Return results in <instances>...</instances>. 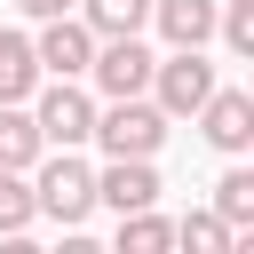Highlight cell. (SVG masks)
Returning a JSON list of instances; mask_svg holds the SVG:
<instances>
[{
  "instance_id": "cell-1",
  "label": "cell",
  "mask_w": 254,
  "mask_h": 254,
  "mask_svg": "<svg viewBox=\"0 0 254 254\" xmlns=\"http://www.w3.org/2000/svg\"><path fill=\"white\" fill-rule=\"evenodd\" d=\"M32 206L48 214V222H64V230H79L87 214H95V167L79 159V151H40L32 159Z\"/></svg>"
},
{
  "instance_id": "cell-2",
  "label": "cell",
  "mask_w": 254,
  "mask_h": 254,
  "mask_svg": "<svg viewBox=\"0 0 254 254\" xmlns=\"http://www.w3.org/2000/svg\"><path fill=\"white\" fill-rule=\"evenodd\" d=\"M87 143H103L111 159H151V151L167 143V111L143 103V95H111V111H95Z\"/></svg>"
},
{
  "instance_id": "cell-3",
  "label": "cell",
  "mask_w": 254,
  "mask_h": 254,
  "mask_svg": "<svg viewBox=\"0 0 254 254\" xmlns=\"http://www.w3.org/2000/svg\"><path fill=\"white\" fill-rule=\"evenodd\" d=\"M32 127H40L48 151H79L87 127H95V95L79 79H48V87H32Z\"/></svg>"
},
{
  "instance_id": "cell-4",
  "label": "cell",
  "mask_w": 254,
  "mask_h": 254,
  "mask_svg": "<svg viewBox=\"0 0 254 254\" xmlns=\"http://www.w3.org/2000/svg\"><path fill=\"white\" fill-rule=\"evenodd\" d=\"M206 95H214V64H206L198 48H175V56L151 64V103H159L167 119H190Z\"/></svg>"
},
{
  "instance_id": "cell-5",
  "label": "cell",
  "mask_w": 254,
  "mask_h": 254,
  "mask_svg": "<svg viewBox=\"0 0 254 254\" xmlns=\"http://www.w3.org/2000/svg\"><path fill=\"white\" fill-rule=\"evenodd\" d=\"M151 48L135 40V32H119V40H95V56H87V71H95V87L103 95H143L151 87Z\"/></svg>"
},
{
  "instance_id": "cell-6",
  "label": "cell",
  "mask_w": 254,
  "mask_h": 254,
  "mask_svg": "<svg viewBox=\"0 0 254 254\" xmlns=\"http://www.w3.org/2000/svg\"><path fill=\"white\" fill-rule=\"evenodd\" d=\"M190 119H198V127H206V143H214V151H230V159L254 143V95H246V87H214Z\"/></svg>"
},
{
  "instance_id": "cell-7",
  "label": "cell",
  "mask_w": 254,
  "mask_h": 254,
  "mask_svg": "<svg viewBox=\"0 0 254 254\" xmlns=\"http://www.w3.org/2000/svg\"><path fill=\"white\" fill-rule=\"evenodd\" d=\"M32 56H40V71L79 79V71H87V56H95V32H87L79 16H48V24H40V40H32Z\"/></svg>"
},
{
  "instance_id": "cell-8",
  "label": "cell",
  "mask_w": 254,
  "mask_h": 254,
  "mask_svg": "<svg viewBox=\"0 0 254 254\" xmlns=\"http://www.w3.org/2000/svg\"><path fill=\"white\" fill-rule=\"evenodd\" d=\"M151 198H159L151 159H111V167L95 175V206H111V214H135V206H151Z\"/></svg>"
},
{
  "instance_id": "cell-9",
  "label": "cell",
  "mask_w": 254,
  "mask_h": 254,
  "mask_svg": "<svg viewBox=\"0 0 254 254\" xmlns=\"http://www.w3.org/2000/svg\"><path fill=\"white\" fill-rule=\"evenodd\" d=\"M151 24L167 32V48H206L214 40V0H151Z\"/></svg>"
},
{
  "instance_id": "cell-10",
  "label": "cell",
  "mask_w": 254,
  "mask_h": 254,
  "mask_svg": "<svg viewBox=\"0 0 254 254\" xmlns=\"http://www.w3.org/2000/svg\"><path fill=\"white\" fill-rule=\"evenodd\" d=\"M40 151H48V143H40V127H32V103H0V167L32 175Z\"/></svg>"
},
{
  "instance_id": "cell-11",
  "label": "cell",
  "mask_w": 254,
  "mask_h": 254,
  "mask_svg": "<svg viewBox=\"0 0 254 254\" xmlns=\"http://www.w3.org/2000/svg\"><path fill=\"white\" fill-rule=\"evenodd\" d=\"M71 16H79L95 40H119V32H143V24H151V0H71Z\"/></svg>"
},
{
  "instance_id": "cell-12",
  "label": "cell",
  "mask_w": 254,
  "mask_h": 254,
  "mask_svg": "<svg viewBox=\"0 0 254 254\" xmlns=\"http://www.w3.org/2000/svg\"><path fill=\"white\" fill-rule=\"evenodd\" d=\"M32 87H40L32 40H24V32H0V103H32Z\"/></svg>"
},
{
  "instance_id": "cell-13",
  "label": "cell",
  "mask_w": 254,
  "mask_h": 254,
  "mask_svg": "<svg viewBox=\"0 0 254 254\" xmlns=\"http://www.w3.org/2000/svg\"><path fill=\"white\" fill-rule=\"evenodd\" d=\"M159 246H175V222H159L151 206L119 214V254H159Z\"/></svg>"
},
{
  "instance_id": "cell-14",
  "label": "cell",
  "mask_w": 254,
  "mask_h": 254,
  "mask_svg": "<svg viewBox=\"0 0 254 254\" xmlns=\"http://www.w3.org/2000/svg\"><path fill=\"white\" fill-rule=\"evenodd\" d=\"M214 214H222L230 230H246V222H254V175H246V167H230V175L214 183Z\"/></svg>"
},
{
  "instance_id": "cell-15",
  "label": "cell",
  "mask_w": 254,
  "mask_h": 254,
  "mask_svg": "<svg viewBox=\"0 0 254 254\" xmlns=\"http://www.w3.org/2000/svg\"><path fill=\"white\" fill-rule=\"evenodd\" d=\"M32 183L16 175V167H0V238H16V230H32Z\"/></svg>"
},
{
  "instance_id": "cell-16",
  "label": "cell",
  "mask_w": 254,
  "mask_h": 254,
  "mask_svg": "<svg viewBox=\"0 0 254 254\" xmlns=\"http://www.w3.org/2000/svg\"><path fill=\"white\" fill-rule=\"evenodd\" d=\"M175 238H183V246H198V254H222V246H238V230H230L222 214H183V222H175Z\"/></svg>"
},
{
  "instance_id": "cell-17",
  "label": "cell",
  "mask_w": 254,
  "mask_h": 254,
  "mask_svg": "<svg viewBox=\"0 0 254 254\" xmlns=\"http://www.w3.org/2000/svg\"><path fill=\"white\" fill-rule=\"evenodd\" d=\"M214 32H222V48H230V56H254V0L214 8Z\"/></svg>"
},
{
  "instance_id": "cell-18",
  "label": "cell",
  "mask_w": 254,
  "mask_h": 254,
  "mask_svg": "<svg viewBox=\"0 0 254 254\" xmlns=\"http://www.w3.org/2000/svg\"><path fill=\"white\" fill-rule=\"evenodd\" d=\"M16 8H24V16H40V24H48V16H71V0H16Z\"/></svg>"
}]
</instances>
